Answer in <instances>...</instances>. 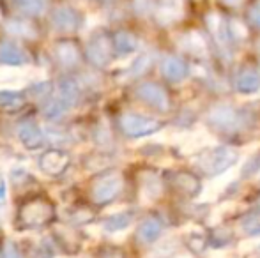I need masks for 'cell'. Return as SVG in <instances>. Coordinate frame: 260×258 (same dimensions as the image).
Here are the masks:
<instances>
[{
  "label": "cell",
  "instance_id": "1",
  "mask_svg": "<svg viewBox=\"0 0 260 258\" xmlns=\"http://www.w3.org/2000/svg\"><path fill=\"white\" fill-rule=\"evenodd\" d=\"M237 159H239V154L234 149L216 147L207 151L197 165H199L200 170L209 173V175H218V173H223L229 168H232L237 163Z\"/></svg>",
  "mask_w": 260,
  "mask_h": 258
},
{
  "label": "cell",
  "instance_id": "2",
  "mask_svg": "<svg viewBox=\"0 0 260 258\" xmlns=\"http://www.w3.org/2000/svg\"><path fill=\"white\" fill-rule=\"evenodd\" d=\"M207 122L211 128L218 131H237L243 126L244 115L230 104H218L207 115Z\"/></svg>",
  "mask_w": 260,
  "mask_h": 258
},
{
  "label": "cell",
  "instance_id": "3",
  "mask_svg": "<svg viewBox=\"0 0 260 258\" xmlns=\"http://www.w3.org/2000/svg\"><path fill=\"white\" fill-rule=\"evenodd\" d=\"M122 129L126 131L129 136H147V134L156 133L161 128V124L151 117H144V115L137 114H127L120 121Z\"/></svg>",
  "mask_w": 260,
  "mask_h": 258
},
{
  "label": "cell",
  "instance_id": "4",
  "mask_svg": "<svg viewBox=\"0 0 260 258\" xmlns=\"http://www.w3.org/2000/svg\"><path fill=\"white\" fill-rule=\"evenodd\" d=\"M138 97H140L144 103L151 104L152 108H156V110H168V94L165 92V89H161L159 85H156V83H145V85H142L140 89H138Z\"/></svg>",
  "mask_w": 260,
  "mask_h": 258
},
{
  "label": "cell",
  "instance_id": "5",
  "mask_svg": "<svg viewBox=\"0 0 260 258\" xmlns=\"http://www.w3.org/2000/svg\"><path fill=\"white\" fill-rule=\"evenodd\" d=\"M236 89L241 94H255L260 90V72L253 67H246L237 75Z\"/></svg>",
  "mask_w": 260,
  "mask_h": 258
},
{
  "label": "cell",
  "instance_id": "6",
  "mask_svg": "<svg viewBox=\"0 0 260 258\" xmlns=\"http://www.w3.org/2000/svg\"><path fill=\"white\" fill-rule=\"evenodd\" d=\"M163 75L174 83L182 82L188 76V64L179 57H168L163 62Z\"/></svg>",
  "mask_w": 260,
  "mask_h": 258
},
{
  "label": "cell",
  "instance_id": "7",
  "mask_svg": "<svg viewBox=\"0 0 260 258\" xmlns=\"http://www.w3.org/2000/svg\"><path fill=\"white\" fill-rule=\"evenodd\" d=\"M184 11V2L182 0H161L159 11H157V20L161 23H170L181 18Z\"/></svg>",
  "mask_w": 260,
  "mask_h": 258
},
{
  "label": "cell",
  "instance_id": "8",
  "mask_svg": "<svg viewBox=\"0 0 260 258\" xmlns=\"http://www.w3.org/2000/svg\"><path fill=\"white\" fill-rule=\"evenodd\" d=\"M161 232H163V225L159 223V219L149 217V219H145L144 223L140 225L137 237L140 239L144 244H151V242L157 241V237L161 235Z\"/></svg>",
  "mask_w": 260,
  "mask_h": 258
},
{
  "label": "cell",
  "instance_id": "9",
  "mask_svg": "<svg viewBox=\"0 0 260 258\" xmlns=\"http://www.w3.org/2000/svg\"><path fill=\"white\" fill-rule=\"evenodd\" d=\"M120 191V180L117 177H108L103 182L98 186L96 190V196L100 198V202H106V200L113 198L117 193Z\"/></svg>",
  "mask_w": 260,
  "mask_h": 258
},
{
  "label": "cell",
  "instance_id": "10",
  "mask_svg": "<svg viewBox=\"0 0 260 258\" xmlns=\"http://www.w3.org/2000/svg\"><path fill=\"white\" fill-rule=\"evenodd\" d=\"M241 228L248 235H260V212L248 214L246 217H243Z\"/></svg>",
  "mask_w": 260,
  "mask_h": 258
},
{
  "label": "cell",
  "instance_id": "11",
  "mask_svg": "<svg viewBox=\"0 0 260 258\" xmlns=\"http://www.w3.org/2000/svg\"><path fill=\"white\" fill-rule=\"evenodd\" d=\"M184 48L188 50V52H191V53L202 55V53L206 52V43H204L202 35L197 34V32H193V34L186 35V45H184Z\"/></svg>",
  "mask_w": 260,
  "mask_h": 258
},
{
  "label": "cell",
  "instance_id": "12",
  "mask_svg": "<svg viewBox=\"0 0 260 258\" xmlns=\"http://www.w3.org/2000/svg\"><path fill=\"white\" fill-rule=\"evenodd\" d=\"M129 223H131V214L122 212V214H117V216L110 217L106 227H108V230H122V228H126Z\"/></svg>",
  "mask_w": 260,
  "mask_h": 258
},
{
  "label": "cell",
  "instance_id": "13",
  "mask_svg": "<svg viewBox=\"0 0 260 258\" xmlns=\"http://www.w3.org/2000/svg\"><path fill=\"white\" fill-rule=\"evenodd\" d=\"M117 48L124 53H129L137 48V41L129 34H119V38H117Z\"/></svg>",
  "mask_w": 260,
  "mask_h": 258
},
{
  "label": "cell",
  "instance_id": "14",
  "mask_svg": "<svg viewBox=\"0 0 260 258\" xmlns=\"http://www.w3.org/2000/svg\"><path fill=\"white\" fill-rule=\"evenodd\" d=\"M177 186H181V190H184L186 193H193V191H197V186H199V182H197L193 175H188V173H181V175H177Z\"/></svg>",
  "mask_w": 260,
  "mask_h": 258
},
{
  "label": "cell",
  "instance_id": "15",
  "mask_svg": "<svg viewBox=\"0 0 260 258\" xmlns=\"http://www.w3.org/2000/svg\"><path fill=\"white\" fill-rule=\"evenodd\" d=\"M250 20L255 27L260 28V4H255V6L250 9Z\"/></svg>",
  "mask_w": 260,
  "mask_h": 258
},
{
  "label": "cell",
  "instance_id": "16",
  "mask_svg": "<svg viewBox=\"0 0 260 258\" xmlns=\"http://www.w3.org/2000/svg\"><path fill=\"white\" fill-rule=\"evenodd\" d=\"M4 195H6V186H4V179L0 175V202H4Z\"/></svg>",
  "mask_w": 260,
  "mask_h": 258
},
{
  "label": "cell",
  "instance_id": "17",
  "mask_svg": "<svg viewBox=\"0 0 260 258\" xmlns=\"http://www.w3.org/2000/svg\"><path fill=\"white\" fill-rule=\"evenodd\" d=\"M241 2H243V0H226V4H230V6H239Z\"/></svg>",
  "mask_w": 260,
  "mask_h": 258
}]
</instances>
